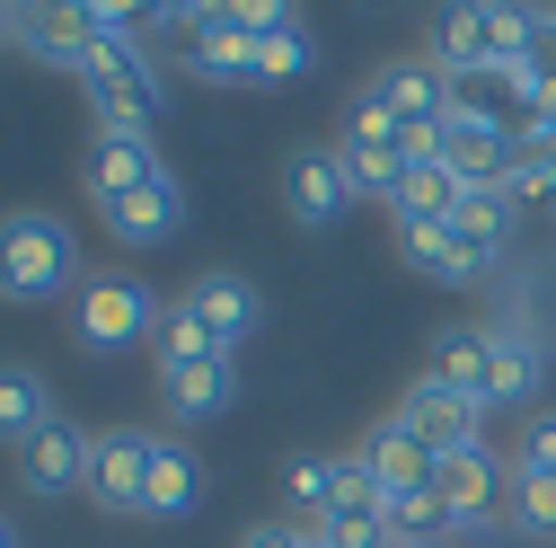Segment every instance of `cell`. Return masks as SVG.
Instances as JSON below:
<instances>
[{
    "instance_id": "cell-1",
    "label": "cell",
    "mask_w": 556,
    "mask_h": 548,
    "mask_svg": "<svg viewBox=\"0 0 556 548\" xmlns=\"http://www.w3.org/2000/svg\"><path fill=\"white\" fill-rule=\"evenodd\" d=\"M442 72L468 89V80H504L521 53H539V10H513V0H468V10H451L425 45Z\"/></svg>"
},
{
    "instance_id": "cell-2",
    "label": "cell",
    "mask_w": 556,
    "mask_h": 548,
    "mask_svg": "<svg viewBox=\"0 0 556 548\" xmlns=\"http://www.w3.org/2000/svg\"><path fill=\"white\" fill-rule=\"evenodd\" d=\"M80 284V239L62 213H36V203L0 213V301H62Z\"/></svg>"
},
{
    "instance_id": "cell-3",
    "label": "cell",
    "mask_w": 556,
    "mask_h": 548,
    "mask_svg": "<svg viewBox=\"0 0 556 548\" xmlns=\"http://www.w3.org/2000/svg\"><path fill=\"white\" fill-rule=\"evenodd\" d=\"M160 310L168 301L151 284H132V274H89L80 301H72V346L98 354V363H115V354H132V346L160 336Z\"/></svg>"
},
{
    "instance_id": "cell-4",
    "label": "cell",
    "mask_w": 556,
    "mask_h": 548,
    "mask_svg": "<svg viewBox=\"0 0 556 548\" xmlns=\"http://www.w3.org/2000/svg\"><path fill=\"white\" fill-rule=\"evenodd\" d=\"M433 151H442L468 186H504L513 160H521V124H504V107H485L477 89H459V107H451V124H442Z\"/></svg>"
},
{
    "instance_id": "cell-5",
    "label": "cell",
    "mask_w": 556,
    "mask_h": 548,
    "mask_svg": "<svg viewBox=\"0 0 556 548\" xmlns=\"http://www.w3.org/2000/svg\"><path fill=\"white\" fill-rule=\"evenodd\" d=\"M363 89L397 107V124L415 133V151H433V142H442V124H451V107H459V80L442 72L433 53H397V62H380Z\"/></svg>"
},
{
    "instance_id": "cell-6",
    "label": "cell",
    "mask_w": 556,
    "mask_h": 548,
    "mask_svg": "<svg viewBox=\"0 0 556 548\" xmlns=\"http://www.w3.org/2000/svg\"><path fill=\"white\" fill-rule=\"evenodd\" d=\"M389 416H397L415 443H425L433 460H451V451H495V443H485V407L459 398V389H442V381H415V389L389 407Z\"/></svg>"
},
{
    "instance_id": "cell-7",
    "label": "cell",
    "mask_w": 556,
    "mask_h": 548,
    "mask_svg": "<svg viewBox=\"0 0 556 548\" xmlns=\"http://www.w3.org/2000/svg\"><path fill=\"white\" fill-rule=\"evenodd\" d=\"M283 213L301 231H336L344 213H354V169H344L336 142H309V151L283 160Z\"/></svg>"
},
{
    "instance_id": "cell-8",
    "label": "cell",
    "mask_w": 556,
    "mask_h": 548,
    "mask_svg": "<svg viewBox=\"0 0 556 548\" xmlns=\"http://www.w3.org/2000/svg\"><path fill=\"white\" fill-rule=\"evenodd\" d=\"M89 460H98V434H80L72 416H53L27 451H10L18 487H27V496H45V505H53V496H80V487H89Z\"/></svg>"
},
{
    "instance_id": "cell-9",
    "label": "cell",
    "mask_w": 556,
    "mask_h": 548,
    "mask_svg": "<svg viewBox=\"0 0 556 548\" xmlns=\"http://www.w3.org/2000/svg\"><path fill=\"white\" fill-rule=\"evenodd\" d=\"M485 336H495V407H530L539 389H547V327H539V310H495L485 319Z\"/></svg>"
},
{
    "instance_id": "cell-10",
    "label": "cell",
    "mask_w": 556,
    "mask_h": 548,
    "mask_svg": "<svg viewBox=\"0 0 556 548\" xmlns=\"http://www.w3.org/2000/svg\"><path fill=\"white\" fill-rule=\"evenodd\" d=\"M98 222L115 231V248H168V239L186 231V186H177V169H160L151 186L98 203Z\"/></svg>"
},
{
    "instance_id": "cell-11",
    "label": "cell",
    "mask_w": 556,
    "mask_h": 548,
    "mask_svg": "<svg viewBox=\"0 0 556 548\" xmlns=\"http://www.w3.org/2000/svg\"><path fill=\"white\" fill-rule=\"evenodd\" d=\"M186 310H194L203 327H213V336H222V346H230V354H239V346H248V336L265 327V292L248 284V274H239V265H203V274H194V284H186Z\"/></svg>"
},
{
    "instance_id": "cell-12",
    "label": "cell",
    "mask_w": 556,
    "mask_h": 548,
    "mask_svg": "<svg viewBox=\"0 0 556 548\" xmlns=\"http://www.w3.org/2000/svg\"><path fill=\"white\" fill-rule=\"evenodd\" d=\"M10 45H18L27 62L72 72V80H89V62H98V27H89V10H18V18H10Z\"/></svg>"
},
{
    "instance_id": "cell-13",
    "label": "cell",
    "mask_w": 556,
    "mask_h": 548,
    "mask_svg": "<svg viewBox=\"0 0 556 548\" xmlns=\"http://www.w3.org/2000/svg\"><path fill=\"white\" fill-rule=\"evenodd\" d=\"M425 381H442V389L477 398L485 416H495V336H485V319H459V327H442V336H433Z\"/></svg>"
},
{
    "instance_id": "cell-14",
    "label": "cell",
    "mask_w": 556,
    "mask_h": 548,
    "mask_svg": "<svg viewBox=\"0 0 556 548\" xmlns=\"http://www.w3.org/2000/svg\"><path fill=\"white\" fill-rule=\"evenodd\" d=\"M89 496L106 513H151V434L124 425V434H98V460H89Z\"/></svg>"
},
{
    "instance_id": "cell-15",
    "label": "cell",
    "mask_w": 556,
    "mask_h": 548,
    "mask_svg": "<svg viewBox=\"0 0 556 548\" xmlns=\"http://www.w3.org/2000/svg\"><path fill=\"white\" fill-rule=\"evenodd\" d=\"M477 186L442 160V151H415L406 160V186H397V203H389V222H425V231H451V213L468 203Z\"/></svg>"
},
{
    "instance_id": "cell-16",
    "label": "cell",
    "mask_w": 556,
    "mask_h": 548,
    "mask_svg": "<svg viewBox=\"0 0 556 548\" xmlns=\"http://www.w3.org/2000/svg\"><path fill=\"white\" fill-rule=\"evenodd\" d=\"M160 169H168V160H160L151 133H98V151H89L80 186H89V203H115V195H132V186H151Z\"/></svg>"
},
{
    "instance_id": "cell-17",
    "label": "cell",
    "mask_w": 556,
    "mask_h": 548,
    "mask_svg": "<svg viewBox=\"0 0 556 548\" xmlns=\"http://www.w3.org/2000/svg\"><path fill=\"white\" fill-rule=\"evenodd\" d=\"M186 62H194V80H256V36L230 10H194Z\"/></svg>"
},
{
    "instance_id": "cell-18",
    "label": "cell",
    "mask_w": 556,
    "mask_h": 548,
    "mask_svg": "<svg viewBox=\"0 0 556 548\" xmlns=\"http://www.w3.org/2000/svg\"><path fill=\"white\" fill-rule=\"evenodd\" d=\"M389 231H397V257H406L415 274H425V284H451V292H468V284H485V274H495L477 248H459L451 231H425V222H389Z\"/></svg>"
},
{
    "instance_id": "cell-19",
    "label": "cell",
    "mask_w": 556,
    "mask_h": 548,
    "mask_svg": "<svg viewBox=\"0 0 556 548\" xmlns=\"http://www.w3.org/2000/svg\"><path fill=\"white\" fill-rule=\"evenodd\" d=\"M363 460H371V477H380V505H397V496H425V487H433V451L415 443L397 416H380V425H371Z\"/></svg>"
},
{
    "instance_id": "cell-20",
    "label": "cell",
    "mask_w": 556,
    "mask_h": 548,
    "mask_svg": "<svg viewBox=\"0 0 556 548\" xmlns=\"http://www.w3.org/2000/svg\"><path fill=\"white\" fill-rule=\"evenodd\" d=\"M160 407L168 425H213L239 407V372L230 363H203V372H160Z\"/></svg>"
},
{
    "instance_id": "cell-21",
    "label": "cell",
    "mask_w": 556,
    "mask_h": 548,
    "mask_svg": "<svg viewBox=\"0 0 556 548\" xmlns=\"http://www.w3.org/2000/svg\"><path fill=\"white\" fill-rule=\"evenodd\" d=\"M203 505V460L177 434H151V522H186Z\"/></svg>"
},
{
    "instance_id": "cell-22",
    "label": "cell",
    "mask_w": 556,
    "mask_h": 548,
    "mask_svg": "<svg viewBox=\"0 0 556 548\" xmlns=\"http://www.w3.org/2000/svg\"><path fill=\"white\" fill-rule=\"evenodd\" d=\"M53 416H62V407H53L45 372H36V363H0V443H10V451H27Z\"/></svg>"
},
{
    "instance_id": "cell-23",
    "label": "cell",
    "mask_w": 556,
    "mask_h": 548,
    "mask_svg": "<svg viewBox=\"0 0 556 548\" xmlns=\"http://www.w3.org/2000/svg\"><path fill=\"white\" fill-rule=\"evenodd\" d=\"M344 160H415V133L397 124V107L389 98H354V107H344V142H336Z\"/></svg>"
},
{
    "instance_id": "cell-24",
    "label": "cell",
    "mask_w": 556,
    "mask_h": 548,
    "mask_svg": "<svg viewBox=\"0 0 556 548\" xmlns=\"http://www.w3.org/2000/svg\"><path fill=\"white\" fill-rule=\"evenodd\" d=\"M151 354H160V372H203V363H230V346L213 327H203L186 301H168L160 310V336H151Z\"/></svg>"
},
{
    "instance_id": "cell-25",
    "label": "cell",
    "mask_w": 556,
    "mask_h": 548,
    "mask_svg": "<svg viewBox=\"0 0 556 548\" xmlns=\"http://www.w3.org/2000/svg\"><path fill=\"white\" fill-rule=\"evenodd\" d=\"M451 239H459V248H477L485 265H504V239H513V195H504V186H477L459 213H451Z\"/></svg>"
},
{
    "instance_id": "cell-26",
    "label": "cell",
    "mask_w": 556,
    "mask_h": 548,
    "mask_svg": "<svg viewBox=\"0 0 556 548\" xmlns=\"http://www.w3.org/2000/svg\"><path fill=\"white\" fill-rule=\"evenodd\" d=\"M309 72H318L309 18H283L274 36H256V89H292V80H309Z\"/></svg>"
},
{
    "instance_id": "cell-27",
    "label": "cell",
    "mask_w": 556,
    "mask_h": 548,
    "mask_svg": "<svg viewBox=\"0 0 556 548\" xmlns=\"http://www.w3.org/2000/svg\"><path fill=\"white\" fill-rule=\"evenodd\" d=\"M504 513H513V539H547V548H556V477L513 469V477H504Z\"/></svg>"
},
{
    "instance_id": "cell-28",
    "label": "cell",
    "mask_w": 556,
    "mask_h": 548,
    "mask_svg": "<svg viewBox=\"0 0 556 548\" xmlns=\"http://www.w3.org/2000/svg\"><path fill=\"white\" fill-rule=\"evenodd\" d=\"M504 195H513V203H556V160L521 151V160H513V177H504Z\"/></svg>"
},
{
    "instance_id": "cell-29",
    "label": "cell",
    "mask_w": 556,
    "mask_h": 548,
    "mask_svg": "<svg viewBox=\"0 0 556 548\" xmlns=\"http://www.w3.org/2000/svg\"><path fill=\"white\" fill-rule=\"evenodd\" d=\"M513 469H539V477H556V416H530V434H521Z\"/></svg>"
},
{
    "instance_id": "cell-30",
    "label": "cell",
    "mask_w": 556,
    "mask_h": 548,
    "mask_svg": "<svg viewBox=\"0 0 556 548\" xmlns=\"http://www.w3.org/2000/svg\"><path fill=\"white\" fill-rule=\"evenodd\" d=\"M239 548H309V522H292V513H283V522H256Z\"/></svg>"
},
{
    "instance_id": "cell-31",
    "label": "cell",
    "mask_w": 556,
    "mask_h": 548,
    "mask_svg": "<svg viewBox=\"0 0 556 548\" xmlns=\"http://www.w3.org/2000/svg\"><path fill=\"white\" fill-rule=\"evenodd\" d=\"M0 548H18V522H10V513H0Z\"/></svg>"
},
{
    "instance_id": "cell-32",
    "label": "cell",
    "mask_w": 556,
    "mask_h": 548,
    "mask_svg": "<svg viewBox=\"0 0 556 548\" xmlns=\"http://www.w3.org/2000/svg\"><path fill=\"white\" fill-rule=\"evenodd\" d=\"M406 548H451V539H406Z\"/></svg>"
},
{
    "instance_id": "cell-33",
    "label": "cell",
    "mask_w": 556,
    "mask_h": 548,
    "mask_svg": "<svg viewBox=\"0 0 556 548\" xmlns=\"http://www.w3.org/2000/svg\"><path fill=\"white\" fill-rule=\"evenodd\" d=\"M0 36H10V18H0Z\"/></svg>"
}]
</instances>
